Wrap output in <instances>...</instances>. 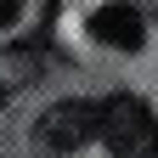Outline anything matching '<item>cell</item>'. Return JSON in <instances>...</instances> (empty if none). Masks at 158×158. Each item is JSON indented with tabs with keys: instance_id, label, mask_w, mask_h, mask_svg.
I'll return each mask as SVG.
<instances>
[{
	"instance_id": "1",
	"label": "cell",
	"mask_w": 158,
	"mask_h": 158,
	"mask_svg": "<svg viewBox=\"0 0 158 158\" xmlns=\"http://www.w3.org/2000/svg\"><path fill=\"white\" fill-rule=\"evenodd\" d=\"M113 158H158V118L141 96H107L102 102V130Z\"/></svg>"
},
{
	"instance_id": "2",
	"label": "cell",
	"mask_w": 158,
	"mask_h": 158,
	"mask_svg": "<svg viewBox=\"0 0 158 158\" xmlns=\"http://www.w3.org/2000/svg\"><path fill=\"white\" fill-rule=\"evenodd\" d=\"M96 130H102V102H56L34 118V141L45 152H79L85 141H96Z\"/></svg>"
},
{
	"instance_id": "3",
	"label": "cell",
	"mask_w": 158,
	"mask_h": 158,
	"mask_svg": "<svg viewBox=\"0 0 158 158\" xmlns=\"http://www.w3.org/2000/svg\"><path fill=\"white\" fill-rule=\"evenodd\" d=\"M90 40H96V45H113V51H141L147 17L135 11L130 0H107V6L90 11Z\"/></svg>"
},
{
	"instance_id": "4",
	"label": "cell",
	"mask_w": 158,
	"mask_h": 158,
	"mask_svg": "<svg viewBox=\"0 0 158 158\" xmlns=\"http://www.w3.org/2000/svg\"><path fill=\"white\" fill-rule=\"evenodd\" d=\"M56 0H0V51H23L51 28Z\"/></svg>"
},
{
	"instance_id": "5",
	"label": "cell",
	"mask_w": 158,
	"mask_h": 158,
	"mask_svg": "<svg viewBox=\"0 0 158 158\" xmlns=\"http://www.w3.org/2000/svg\"><path fill=\"white\" fill-rule=\"evenodd\" d=\"M34 73H40V62L28 51H0V107H6L23 85H34Z\"/></svg>"
}]
</instances>
